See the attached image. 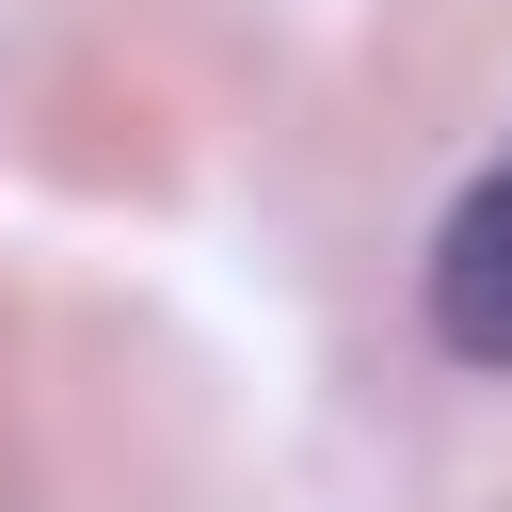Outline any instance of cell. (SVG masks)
Instances as JSON below:
<instances>
[{
	"label": "cell",
	"mask_w": 512,
	"mask_h": 512,
	"mask_svg": "<svg viewBox=\"0 0 512 512\" xmlns=\"http://www.w3.org/2000/svg\"><path fill=\"white\" fill-rule=\"evenodd\" d=\"M432 336L464 368H512V144L464 176V208L432 224Z\"/></svg>",
	"instance_id": "6da1fadb"
}]
</instances>
